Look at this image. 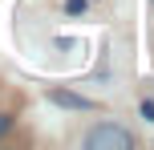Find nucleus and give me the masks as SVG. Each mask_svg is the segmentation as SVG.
Masks as SVG:
<instances>
[{
	"instance_id": "4",
	"label": "nucleus",
	"mask_w": 154,
	"mask_h": 150,
	"mask_svg": "<svg viewBox=\"0 0 154 150\" xmlns=\"http://www.w3.org/2000/svg\"><path fill=\"white\" fill-rule=\"evenodd\" d=\"M142 118H146V122H154V102H142Z\"/></svg>"
},
{
	"instance_id": "3",
	"label": "nucleus",
	"mask_w": 154,
	"mask_h": 150,
	"mask_svg": "<svg viewBox=\"0 0 154 150\" xmlns=\"http://www.w3.org/2000/svg\"><path fill=\"white\" fill-rule=\"evenodd\" d=\"M65 12H73V16L85 12V0H65Z\"/></svg>"
},
{
	"instance_id": "1",
	"label": "nucleus",
	"mask_w": 154,
	"mask_h": 150,
	"mask_svg": "<svg viewBox=\"0 0 154 150\" xmlns=\"http://www.w3.org/2000/svg\"><path fill=\"white\" fill-rule=\"evenodd\" d=\"M130 146H134V134L114 122H97L85 134V150H130Z\"/></svg>"
},
{
	"instance_id": "5",
	"label": "nucleus",
	"mask_w": 154,
	"mask_h": 150,
	"mask_svg": "<svg viewBox=\"0 0 154 150\" xmlns=\"http://www.w3.org/2000/svg\"><path fill=\"white\" fill-rule=\"evenodd\" d=\"M8 126H12V118H8V114H0V134H8Z\"/></svg>"
},
{
	"instance_id": "2",
	"label": "nucleus",
	"mask_w": 154,
	"mask_h": 150,
	"mask_svg": "<svg viewBox=\"0 0 154 150\" xmlns=\"http://www.w3.org/2000/svg\"><path fill=\"white\" fill-rule=\"evenodd\" d=\"M49 102H53V106H65V110H93V102H89V97L69 93V89H53V93H49Z\"/></svg>"
}]
</instances>
